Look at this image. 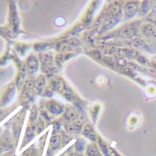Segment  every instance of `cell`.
Here are the masks:
<instances>
[{
  "instance_id": "cell-2",
  "label": "cell",
  "mask_w": 156,
  "mask_h": 156,
  "mask_svg": "<svg viewBox=\"0 0 156 156\" xmlns=\"http://www.w3.org/2000/svg\"><path fill=\"white\" fill-rule=\"evenodd\" d=\"M60 144V137L58 136H54L51 138L50 141V147L53 149H56Z\"/></svg>"
},
{
  "instance_id": "cell-1",
  "label": "cell",
  "mask_w": 156,
  "mask_h": 156,
  "mask_svg": "<svg viewBox=\"0 0 156 156\" xmlns=\"http://www.w3.org/2000/svg\"><path fill=\"white\" fill-rule=\"evenodd\" d=\"M84 135H85L87 138L92 140L94 141L95 139H96V135L95 133L93 132V130H92L91 128L89 127H86L84 130Z\"/></svg>"
},
{
  "instance_id": "cell-3",
  "label": "cell",
  "mask_w": 156,
  "mask_h": 156,
  "mask_svg": "<svg viewBox=\"0 0 156 156\" xmlns=\"http://www.w3.org/2000/svg\"><path fill=\"white\" fill-rule=\"evenodd\" d=\"M88 154L90 156H97L99 155V151H98L97 147H94V145L90 147L88 149Z\"/></svg>"
},
{
  "instance_id": "cell-4",
  "label": "cell",
  "mask_w": 156,
  "mask_h": 156,
  "mask_svg": "<svg viewBox=\"0 0 156 156\" xmlns=\"http://www.w3.org/2000/svg\"><path fill=\"white\" fill-rule=\"evenodd\" d=\"M76 148L79 151H81L83 148V143L80 142V141H78L76 144Z\"/></svg>"
},
{
  "instance_id": "cell-5",
  "label": "cell",
  "mask_w": 156,
  "mask_h": 156,
  "mask_svg": "<svg viewBox=\"0 0 156 156\" xmlns=\"http://www.w3.org/2000/svg\"><path fill=\"white\" fill-rule=\"evenodd\" d=\"M72 156H79V155H72Z\"/></svg>"
}]
</instances>
